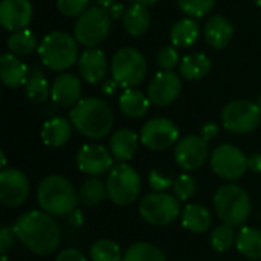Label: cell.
<instances>
[{
    "label": "cell",
    "instance_id": "6da1fadb",
    "mask_svg": "<svg viewBox=\"0 0 261 261\" xmlns=\"http://www.w3.org/2000/svg\"><path fill=\"white\" fill-rule=\"evenodd\" d=\"M14 231L17 239L37 255H50L57 251L61 240L57 222L50 214L41 211L21 214L14 225Z\"/></svg>",
    "mask_w": 261,
    "mask_h": 261
},
{
    "label": "cell",
    "instance_id": "7a4b0ae2",
    "mask_svg": "<svg viewBox=\"0 0 261 261\" xmlns=\"http://www.w3.org/2000/svg\"><path fill=\"white\" fill-rule=\"evenodd\" d=\"M72 125L86 138H106L113 127V112L110 106L99 98L80 99L70 110Z\"/></svg>",
    "mask_w": 261,
    "mask_h": 261
},
{
    "label": "cell",
    "instance_id": "3957f363",
    "mask_svg": "<svg viewBox=\"0 0 261 261\" xmlns=\"http://www.w3.org/2000/svg\"><path fill=\"white\" fill-rule=\"evenodd\" d=\"M37 200L41 210L50 216H67L75 211L78 197L69 179L52 174L44 177L37 188Z\"/></svg>",
    "mask_w": 261,
    "mask_h": 261
},
{
    "label": "cell",
    "instance_id": "277c9868",
    "mask_svg": "<svg viewBox=\"0 0 261 261\" xmlns=\"http://www.w3.org/2000/svg\"><path fill=\"white\" fill-rule=\"evenodd\" d=\"M38 57L47 69L64 72L78 61L76 40L67 32H50L38 44Z\"/></svg>",
    "mask_w": 261,
    "mask_h": 261
},
{
    "label": "cell",
    "instance_id": "5b68a950",
    "mask_svg": "<svg viewBox=\"0 0 261 261\" xmlns=\"http://www.w3.org/2000/svg\"><path fill=\"white\" fill-rule=\"evenodd\" d=\"M214 208L223 223L232 228H242L249 219L252 203L242 187L231 184L217 190L214 196Z\"/></svg>",
    "mask_w": 261,
    "mask_h": 261
},
{
    "label": "cell",
    "instance_id": "8992f818",
    "mask_svg": "<svg viewBox=\"0 0 261 261\" xmlns=\"http://www.w3.org/2000/svg\"><path fill=\"white\" fill-rule=\"evenodd\" d=\"M112 29V15L102 6H92L84 14H81L73 28L75 40L86 46L95 47L101 44Z\"/></svg>",
    "mask_w": 261,
    "mask_h": 261
},
{
    "label": "cell",
    "instance_id": "52a82bcc",
    "mask_svg": "<svg viewBox=\"0 0 261 261\" xmlns=\"http://www.w3.org/2000/svg\"><path fill=\"white\" fill-rule=\"evenodd\" d=\"M110 72L112 80H115L121 87L133 89L145 78L147 60L139 50L133 47H122L113 55Z\"/></svg>",
    "mask_w": 261,
    "mask_h": 261
},
{
    "label": "cell",
    "instance_id": "ba28073f",
    "mask_svg": "<svg viewBox=\"0 0 261 261\" xmlns=\"http://www.w3.org/2000/svg\"><path fill=\"white\" fill-rule=\"evenodd\" d=\"M107 193L115 205H132L141 193V177L138 171L128 164H116L107 177Z\"/></svg>",
    "mask_w": 261,
    "mask_h": 261
},
{
    "label": "cell",
    "instance_id": "9c48e42d",
    "mask_svg": "<svg viewBox=\"0 0 261 261\" xmlns=\"http://www.w3.org/2000/svg\"><path fill=\"white\" fill-rule=\"evenodd\" d=\"M139 213L148 225L168 226L180 214V203L173 194L151 193L141 200Z\"/></svg>",
    "mask_w": 261,
    "mask_h": 261
},
{
    "label": "cell",
    "instance_id": "30bf717a",
    "mask_svg": "<svg viewBox=\"0 0 261 261\" xmlns=\"http://www.w3.org/2000/svg\"><path fill=\"white\" fill-rule=\"evenodd\" d=\"M261 121L260 107L248 99H236L222 110V124L228 132L245 135L254 132Z\"/></svg>",
    "mask_w": 261,
    "mask_h": 261
},
{
    "label": "cell",
    "instance_id": "8fae6325",
    "mask_svg": "<svg viewBox=\"0 0 261 261\" xmlns=\"http://www.w3.org/2000/svg\"><path fill=\"white\" fill-rule=\"evenodd\" d=\"M210 162L213 171L226 180H237L248 170V158L239 147L231 144L219 145L213 151Z\"/></svg>",
    "mask_w": 261,
    "mask_h": 261
},
{
    "label": "cell",
    "instance_id": "7c38bea8",
    "mask_svg": "<svg viewBox=\"0 0 261 261\" xmlns=\"http://www.w3.org/2000/svg\"><path fill=\"white\" fill-rule=\"evenodd\" d=\"M177 139V127L165 118H153L147 121L141 130V142L153 151H164L174 145Z\"/></svg>",
    "mask_w": 261,
    "mask_h": 261
},
{
    "label": "cell",
    "instance_id": "4fadbf2b",
    "mask_svg": "<svg viewBox=\"0 0 261 261\" xmlns=\"http://www.w3.org/2000/svg\"><path fill=\"white\" fill-rule=\"evenodd\" d=\"M177 165L187 171L200 168L208 159V142L202 136L188 135L177 141L174 148Z\"/></svg>",
    "mask_w": 261,
    "mask_h": 261
},
{
    "label": "cell",
    "instance_id": "5bb4252c",
    "mask_svg": "<svg viewBox=\"0 0 261 261\" xmlns=\"http://www.w3.org/2000/svg\"><path fill=\"white\" fill-rule=\"evenodd\" d=\"M29 196V182L26 176L15 168L0 173V202L6 206H20Z\"/></svg>",
    "mask_w": 261,
    "mask_h": 261
},
{
    "label": "cell",
    "instance_id": "9a60e30c",
    "mask_svg": "<svg viewBox=\"0 0 261 261\" xmlns=\"http://www.w3.org/2000/svg\"><path fill=\"white\" fill-rule=\"evenodd\" d=\"M182 90L180 76L174 72H159L148 84L147 96L156 106H170L177 99Z\"/></svg>",
    "mask_w": 261,
    "mask_h": 261
},
{
    "label": "cell",
    "instance_id": "2e32d148",
    "mask_svg": "<svg viewBox=\"0 0 261 261\" xmlns=\"http://www.w3.org/2000/svg\"><path fill=\"white\" fill-rule=\"evenodd\" d=\"M112 153H109L106 147L98 144H87L80 148L76 154V165L84 174L101 176L112 170Z\"/></svg>",
    "mask_w": 261,
    "mask_h": 261
},
{
    "label": "cell",
    "instance_id": "e0dca14e",
    "mask_svg": "<svg viewBox=\"0 0 261 261\" xmlns=\"http://www.w3.org/2000/svg\"><path fill=\"white\" fill-rule=\"evenodd\" d=\"M32 20V5L29 0H2L0 3V23L9 31L26 29Z\"/></svg>",
    "mask_w": 261,
    "mask_h": 261
},
{
    "label": "cell",
    "instance_id": "ac0fdd59",
    "mask_svg": "<svg viewBox=\"0 0 261 261\" xmlns=\"http://www.w3.org/2000/svg\"><path fill=\"white\" fill-rule=\"evenodd\" d=\"M109 69L107 57L101 49H87L78 58V72L89 84H98L104 80Z\"/></svg>",
    "mask_w": 261,
    "mask_h": 261
},
{
    "label": "cell",
    "instance_id": "d6986e66",
    "mask_svg": "<svg viewBox=\"0 0 261 261\" xmlns=\"http://www.w3.org/2000/svg\"><path fill=\"white\" fill-rule=\"evenodd\" d=\"M81 81L72 73H61L50 87V98L57 106L70 107L80 101Z\"/></svg>",
    "mask_w": 261,
    "mask_h": 261
},
{
    "label": "cell",
    "instance_id": "ffe728a7",
    "mask_svg": "<svg viewBox=\"0 0 261 261\" xmlns=\"http://www.w3.org/2000/svg\"><path fill=\"white\" fill-rule=\"evenodd\" d=\"M28 76L29 67L14 54H3L0 57V80L6 87L17 89L20 86H24Z\"/></svg>",
    "mask_w": 261,
    "mask_h": 261
},
{
    "label": "cell",
    "instance_id": "44dd1931",
    "mask_svg": "<svg viewBox=\"0 0 261 261\" xmlns=\"http://www.w3.org/2000/svg\"><path fill=\"white\" fill-rule=\"evenodd\" d=\"M234 35L232 23L223 15H213L205 23V40L214 49H223Z\"/></svg>",
    "mask_w": 261,
    "mask_h": 261
},
{
    "label": "cell",
    "instance_id": "7402d4cb",
    "mask_svg": "<svg viewBox=\"0 0 261 261\" xmlns=\"http://www.w3.org/2000/svg\"><path fill=\"white\" fill-rule=\"evenodd\" d=\"M138 135L128 128L115 132L110 138V153L118 162L130 161L138 151Z\"/></svg>",
    "mask_w": 261,
    "mask_h": 261
},
{
    "label": "cell",
    "instance_id": "603a6c76",
    "mask_svg": "<svg viewBox=\"0 0 261 261\" xmlns=\"http://www.w3.org/2000/svg\"><path fill=\"white\" fill-rule=\"evenodd\" d=\"M150 23H151V15L145 5L133 3L130 8H127V11H124L122 26L125 32L132 37H139L145 34L150 28Z\"/></svg>",
    "mask_w": 261,
    "mask_h": 261
},
{
    "label": "cell",
    "instance_id": "cb8c5ba5",
    "mask_svg": "<svg viewBox=\"0 0 261 261\" xmlns=\"http://www.w3.org/2000/svg\"><path fill=\"white\" fill-rule=\"evenodd\" d=\"M72 135V122L66 118H52L44 122L41 130L43 142L50 148H58L64 145Z\"/></svg>",
    "mask_w": 261,
    "mask_h": 261
},
{
    "label": "cell",
    "instance_id": "d4e9b609",
    "mask_svg": "<svg viewBox=\"0 0 261 261\" xmlns=\"http://www.w3.org/2000/svg\"><path fill=\"white\" fill-rule=\"evenodd\" d=\"M210 69H211V61L202 52H194V54L185 55L179 64L180 75L190 81H197V80L205 78L208 75Z\"/></svg>",
    "mask_w": 261,
    "mask_h": 261
},
{
    "label": "cell",
    "instance_id": "484cf974",
    "mask_svg": "<svg viewBox=\"0 0 261 261\" xmlns=\"http://www.w3.org/2000/svg\"><path fill=\"white\" fill-rule=\"evenodd\" d=\"M211 223H213L211 213L202 205L191 203V205H187L182 211V225L191 232H196V234L206 232Z\"/></svg>",
    "mask_w": 261,
    "mask_h": 261
},
{
    "label": "cell",
    "instance_id": "4316f807",
    "mask_svg": "<svg viewBox=\"0 0 261 261\" xmlns=\"http://www.w3.org/2000/svg\"><path fill=\"white\" fill-rule=\"evenodd\" d=\"M150 99L136 89H125L119 96V109L128 118H142L150 109Z\"/></svg>",
    "mask_w": 261,
    "mask_h": 261
},
{
    "label": "cell",
    "instance_id": "83f0119b",
    "mask_svg": "<svg viewBox=\"0 0 261 261\" xmlns=\"http://www.w3.org/2000/svg\"><path fill=\"white\" fill-rule=\"evenodd\" d=\"M200 35V26L194 18H182L176 21L170 31L171 43L177 47H190L193 46Z\"/></svg>",
    "mask_w": 261,
    "mask_h": 261
},
{
    "label": "cell",
    "instance_id": "f1b7e54d",
    "mask_svg": "<svg viewBox=\"0 0 261 261\" xmlns=\"http://www.w3.org/2000/svg\"><path fill=\"white\" fill-rule=\"evenodd\" d=\"M24 92H26V96L34 104H43L49 99V96H50L49 83L46 80L44 72L40 67L29 69V76L24 84Z\"/></svg>",
    "mask_w": 261,
    "mask_h": 261
},
{
    "label": "cell",
    "instance_id": "f546056e",
    "mask_svg": "<svg viewBox=\"0 0 261 261\" xmlns=\"http://www.w3.org/2000/svg\"><path fill=\"white\" fill-rule=\"evenodd\" d=\"M237 249L249 260H261V231L245 226L240 229L237 240Z\"/></svg>",
    "mask_w": 261,
    "mask_h": 261
},
{
    "label": "cell",
    "instance_id": "4dcf8cb0",
    "mask_svg": "<svg viewBox=\"0 0 261 261\" xmlns=\"http://www.w3.org/2000/svg\"><path fill=\"white\" fill-rule=\"evenodd\" d=\"M107 196H109L107 185L102 180H99L98 177H92V179H87L81 185L78 200L81 202V205L92 208V206H96V205L102 203Z\"/></svg>",
    "mask_w": 261,
    "mask_h": 261
},
{
    "label": "cell",
    "instance_id": "1f68e13d",
    "mask_svg": "<svg viewBox=\"0 0 261 261\" xmlns=\"http://www.w3.org/2000/svg\"><path fill=\"white\" fill-rule=\"evenodd\" d=\"M6 44H8L9 54L29 55L31 52H34L37 49V38H35L34 32L26 28V29H21V31L11 32V35L8 37Z\"/></svg>",
    "mask_w": 261,
    "mask_h": 261
},
{
    "label": "cell",
    "instance_id": "d6a6232c",
    "mask_svg": "<svg viewBox=\"0 0 261 261\" xmlns=\"http://www.w3.org/2000/svg\"><path fill=\"white\" fill-rule=\"evenodd\" d=\"M122 261H167L165 260V255L164 252L151 245V243H147V242H139V243H135L132 245L125 254H124V258Z\"/></svg>",
    "mask_w": 261,
    "mask_h": 261
},
{
    "label": "cell",
    "instance_id": "836d02e7",
    "mask_svg": "<svg viewBox=\"0 0 261 261\" xmlns=\"http://www.w3.org/2000/svg\"><path fill=\"white\" fill-rule=\"evenodd\" d=\"M124 255L121 248L113 240H98L90 248V260L92 261H122Z\"/></svg>",
    "mask_w": 261,
    "mask_h": 261
},
{
    "label": "cell",
    "instance_id": "e575fe53",
    "mask_svg": "<svg viewBox=\"0 0 261 261\" xmlns=\"http://www.w3.org/2000/svg\"><path fill=\"white\" fill-rule=\"evenodd\" d=\"M237 237L234 234V228L223 223L220 226H217L213 234H211V245L217 252H226L232 248V245L236 243Z\"/></svg>",
    "mask_w": 261,
    "mask_h": 261
},
{
    "label": "cell",
    "instance_id": "d590c367",
    "mask_svg": "<svg viewBox=\"0 0 261 261\" xmlns=\"http://www.w3.org/2000/svg\"><path fill=\"white\" fill-rule=\"evenodd\" d=\"M216 0H177V6L191 18L205 17L213 11Z\"/></svg>",
    "mask_w": 261,
    "mask_h": 261
},
{
    "label": "cell",
    "instance_id": "8d00e7d4",
    "mask_svg": "<svg viewBox=\"0 0 261 261\" xmlns=\"http://www.w3.org/2000/svg\"><path fill=\"white\" fill-rule=\"evenodd\" d=\"M156 61H158V66L164 72H173V69L177 64H180V57H179V52L174 46H164L158 52Z\"/></svg>",
    "mask_w": 261,
    "mask_h": 261
},
{
    "label": "cell",
    "instance_id": "74e56055",
    "mask_svg": "<svg viewBox=\"0 0 261 261\" xmlns=\"http://www.w3.org/2000/svg\"><path fill=\"white\" fill-rule=\"evenodd\" d=\"M173 190L179 200H190L196 193V180L190 174H182L174 180Z\"/></svg>",
    "mask_w": 261,
    "mask_h": 261
},
{
    "label": "cell",
    "instance_id": "f35d334b",
    "mask_svg": "<svg viewBox=\"0 0 261 261\" xmlns=\"http://www.w3.org/2000/svg\"><path fill=\"white\" fill-rule=\"evenodd\" d=\"M89 0H57L58 11L66 17H80L87 9Z\"/></svg>",
    "mask_w": 261,
    "mask_h": 261
},
{
    "label": "cell",
    "instance_id": "ab89813d",
    "mask_svg": "<svg viewBox=\"0 0 261 261\" xmlns=\"http://www.w3.org/2000/svg\"><path fill=\"white\" fill-rule=\"evenodd\" d=\"M148 184H150V188L154 190V193H164V191L168 190L171 185H174V182H173L170 177L164 176V174H162L161 171H158V170H153V171L150 173V176H148Z\"/></svg>",
    "mask_w": 261,
    "mask_h": 261
},
{
    "label": "cell",
    "instance_id": "60d3db41",
    "mask_svg": "<svg viewBox=\"0 0 261 261\" xmlns=\"http://www.w3.org/2000/svg\"><path fill=\"white\" fill-rule=\"evenodd\" d=\"M15 237L17 236H15L14 228H9V226L2 228V231H0V252H2V255H6L12 249Z\"/></svg>",
    "mask_w": 261,
    "mask_h": 261
},
{
    "label": "cell",
    "instance_id": "b9f144b4",
    "mask_svg": "<svg viewBox=\"0 0 261 261\" xmlns=\"http://www.w3.org/2000/svg\"><path fill=\"white\" fill-rule=\"evenodd\" d=\"M55 261H87L86 260V255L80 251V249H75V248H67L64 251H61L57 257Z\"/></svg>",
    "mask_w": 261,
    "mask_h": 261
},
{
    "label": "cell",
    "instance_id": "7bdbcfd3",
    "mask_svg": "<svg viewBox=\"0 0 261 261\" xmlns=\"http://www.w3.org/2000/svg\"><path fill=\"white\" fill-rule=\"evenodd\" d=\"M219 136V125L216 122H208L202 127V138L208 142Z\"/></svg>",
    "mask_w": 261,
    "mask_h": 261
},
{
    "label": "cell",
    "instance_id": "ee69618b",
    "mask_svg": "<svg viewBox=\"0 0 261 261\" xmlns=\"http://www.w3.org/2000/svg\"><path fill=\"white\" fill-rule=\"evenodd\" d=\"M248 168L252 170L254 173H261V154L255 153L248 158Z\"/></svg>",
    "mask_w": 261,
    "mask_h": 261
},
{
    "label": "cell",
    "instance_id": "f6af8a7d",
    "mask_svg": "<svg viewBox=\"0 0 261 261\" xmlns=\"http://www.w3.org/2000/svg\"><path fill=\"white\" fill-rule=\"evenodd\" d=\"M116 86H119L115 80H107V81H104V84H102V92L106 93V95H110V93H113L115 90H116Z\"/></svg>",
    "mask_w": 261,
    "mask_h": 261
},
{
    "label": "cell",
    "instance_id": "bcb514c9",
    "mask_svg": "<svg viewBox=\"0 0 261 261\" xmlns=\"http://www.w3.org/2000/svg\"><path fill=\"white\" fill-rule=\"evenodd\" d=\"M122 11H124V6H122V5H113V6H110V9H109L112 18L124 17V12H122Z\"/></svg>",
    "mask_w": 261,
    "mask_h": 261
},
{
    "label": "cell",
    "instance_id": "7dc6e473",
    "mask_svg": "<svg viewBox=\"0 0 261 261\" xmlns=\"http://www.w3.org/2000/svg\"><path fill=\"white\" fill-rule=\"evenodd\" d=\"M99 6H102V8H110V6H113L115 5V2L116 0H95Z\"/></svg>",
    "mask_w": 261,
    "mask_h": 261
},
{
    "label": "cell",
    "instance_id": "c3c4849f",
    "mask_svg": "<svg viewBox=\"0 0 261 261\" xmlns=\"http://www.w3.org/2000/svg\"><path fill=\"white\" fill-rule=\"evenodd\" d=\"M130 2H133V3H139V5H145V6H148V5H153V3H156V2H159V0H130Z\"/></svg>",
    "mask_w": 261,
    "mask_h": 261
},
{
    "label": "cell",
    "instance_id": "681fc988",
    "mask_svg": "<svg viewBox=\"0 0 261 261\" xmlns=\"http://www.w3.org/2000/svg\"><path fill=\"white\" fill-rule=\"evenodd\" d=\"M0 156H2V164H0V167L3 168V167L6 165V158H5V153H3V151H0Z\"/></svg>",
    "mask_w": 261,
    "mask_h": 261
},
{
    "label": "cell",
    "instance_id": "f907efd6",
    "mask_svg": "<svg viewBox=\"0 0 261 261\" xmlns=\"http://www.w3.org/2000/svg\"><path fill=\"white\" fill-rule=\"evenodd\" d=\"M257 106L260 107V110H261V95H260V96H258V101H257Z\"/></svg>",
    "mask_w": 261,
    "mask_h": 261
},
{
    "label": "cell",
    "instance_id": "816d5d0a",
    "mask_svg": "<svg viewBox=\"0 0 261 261\" xmlns=\"http://www.w3.org/2000/svg\"><path fill=\"white\" fill-rule=\"evenodd\" d=\"M2 261H9V260H8V257H6V255H2Z\"/></svg>",
    "mask_w": 261,
    "mask_h": 261
},
{
    "label": "cell",
    "instance_id": "f5cc1de1",
    "mask_svg": "<svg viewBox=\"0 0 261 261\" xmlns=\"http://www.w3.org/2000/svg\"><path fill=\"white\" fill-rule=\"evenodd\" d=\"M257 5H258V6L261 8V0H257Z\"/></svg>",
    "mask_w": 261,
    "mask_h": 261
}]
</instances>
